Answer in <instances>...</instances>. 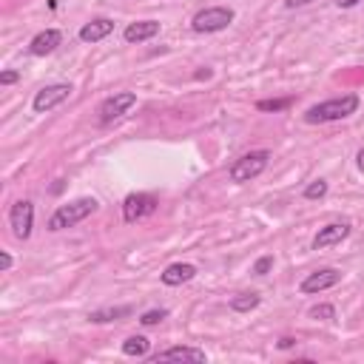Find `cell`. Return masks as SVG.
I'll use <instances>...</instances> for the list:
<instances>
[{
  "mask_svg": "<svg viewBox=\"0 0 364 364\" xmlns=\"http://www.w3.org/2000/svg\"><path fill=\"white\" fill-rule=\"evenodd\" d=\"M17 71H3V75H0V83H3V86H12V83H17Z\"/></svg>",
  "mask_w": 364,
  "mask_h": 364,
  "instance_id": "obj_25",
  "label": "cell"
},
{
  "mask_svg": "<svg viewBox=\"0 0 364 364\" xmlns=\"http://www.w3.org/2000/svg\"><path fill=\"white\" fill-rule=\"evenodd\" d=\"M168 316V310L165 307H154V310H145L142 316H140V325H145V327H154V325H160L162 319Z\"/></svg>",
  "mask_w": 364,
  "mask_h": 364,
  "instance_id": "obj_20",
  "label": "cell"
},
{
  "mask_svg": "<svg viewBox=\"0 0 364 364\" xmlns=\"http://www.w3.org/2000/svg\"><path fill=\"white\" fill-rule=\"evenodd\" d=\"M271 268H274V256L268 253V256H259V259H256L253 274H256V276H268V274H271Z\"/></svg>",
  "mask_w": 364,
  "mask_h": 364,
  "instance_id": "obj_23",
  "label": "cell"
},
{
  "mask_svg": "<svg viewBox=\"0 0 364 364\" xmlns=\"http://www.w3.org/2000/svg\"><path fill=\"white\" fill-rule=\"evenodd\" d=\"M290 106V97H285V100H259L256 108L259 111H285Z\"/></svg>",
  "mask_w": 364,
  "mask_h": 364,
  "instance_id": "obj_22",
  "label": "cell"
},
{
  "mask_svg": "<svg viewBox=\"0 0 364 364\" xmlns=\"http://www.w3.org/2000/svg\"><path fill=\"white\" fill-rule=\"evenodd\" d=\"M307 3H313V0H285L287 9H302V6H307Z\"/></svg>",
  "mask_w": 364,
  "mask_h": 364,
  "instance_id": "obj_27",
  "label": "cell"
},
{
  "mask_svg": "<svg viewBox=\"0 0 364 364\" xmlns=\"http://www.w3.org/2000/svg\"><path fill=\"white\" fill-rule=\"evenodd\" d=\"M12 265H15L12 253H9V251H0V274H9V271H12Z\"/></svg>",
  "mask_w": 364,
  "mask_h": 364,
  "instance_id": "obj_24",
  "label": "cell"
},
{
  "mask_svg": "<svg viewBox=\"0 0 364 364\" xmlns=\"http://www.w3.org/2000/svg\"><path fill=\"white\" fill-rule=\"evenodd\" d=\"M350 236V222H330L325 228H319V233L313 236V251H325L330 245H338Z\"/></svg>",
  "mask_w": 364,
  "mask_h": 364,
  "instance_id": "obj_10",
  "label": "cell"
},
{
  "mask_svg": "<svg viewBox=\"0 0 364 364\" xmlns=\"http://www.w3.org/2000/svg\"><path fill=\"white\" fill-rule=\"evenodd\" d=\"M290 347H296V338H294V336L279 338V350H290Z\"/></svg>",
  "mask_w": 364,
  "mask_h": 364,
  "instance_id": "obj_26",
  "label": "cell"
},
{
  "mask_svg": "<svg viewBox=\"0 0 364 364\" xmlns=\"http://www.w3.org/2000/svg\"><path fill=\"white\" fill-rule=\"evenodd\" d=\"M60 43H63V35H60L57 29H46V32H40V35L32 37L29 52H32L35 57H46V55H52Z\"/></svg>",
  "mask_w": 364,
  "mask_h": 364,
  "instance_id": "obj_14",
  "label": "cell"
},
{
  "mask_svg": "<svg viewBox=\"0 0 364 364\" xmlns=\"http://www.w3.org/2000/svg\"><path fill=\"white\" fill-rule=\"evenodd\" d=\"M193 276H197V268H193L191 262H174V265H168V268L162 271V285H168V287H180V285H185V282H191Z\"/></svg>",
  "mask_w": 364,
  "mask_h": 364,
  "instance_id": "obj_13",
  "label": "cell"
},
{
  "mask_svg": "<svg viewBox=\"0 0 364 364\" xmlns=\"http://www.w3.org/2000/svg\"><path fill=\"white\" fill-rule=\"evenodd\" d=\"M236 12L231 6H208L202 12L193 15L191 20V29L197 35H213V32H225L231 23H233Z\"/></svg>",
  "mask_w": 364,
  "mask_h": 364,
  "instance_id": "obj_4",
  "label": "cell"
},
{
  "mask_svg": "<svg viewBox=\"0 0 364 364\" xmlns=\"http://www.w3.org/2000/svg\"><path fill=\"white\" fill-rule=\"evenodd\" d=\"M358 3H361V0H336V6H338V9H356Z\"/></svg>",
  "mask_w": 364,
  "mask_h": 364,
  "instance_id": "obj_28",
  "label": "cell"
},
{
  "mask_svg": "<svg viewBox=\"0 0 364 364\" xmlns=\"http://www.w3.org/2000/svg\"><path fill=\"white\" fill-rule=\"evenodd\" d=\"M356 165H358V171H364V149H358V154H356Z\"/></svg>",
  "mask_w": 364,
  "mask_h": 364,
  "instance_id": "obj_29",
  "label": "cell"
},
{
  "mask_svg": "<svg viewBox=\"0 0 364 364\" xmlns=\"http://www.w3.org/2000/svg\"><path fill=\"white\" fill-rule=\"evenodd\" d=\"M157 197H151V193H128V197L123 200V220L126 222H140L145 220V216H151L157 211Z\"/></svg>",
  "mask_w": 364,
  "mask_h": 364,
  "instance_id": "obj_8",
  "label": "cell"
},
{
  "mask_svg": "<svg viewBox=\"0 0 364 364\" xmlns=\"http://www.w3.org/2000/svg\"><path fill=\"white\" fill-rule=\"evenodd\" d=\"M97 208H100V202H97L94 197H80V200H71L66 205H57V211L48 216V231H66V228H75L80 225L83 220H88L91 213H97Z\"/></svg>",
  "mask_w": 364,
  "mask_h": 364,
  "instance_id": "obj_2",
  "label": "cell"
},
{
  "mask_svg": "<svg viewBox=\"0 0 364 364\" xmlns=\"http://www.w3.org/2000/svg\"><path fill=\"white\" fill-rule=\"evenodd\" d=\"M134 106H137V94L134 91H117V94L106 97V100L100 103V123L103 126L114 123V119L128 114V108H134Z\"/></svg>",
  "mask_w": 364,
  "mask_h": 364,
  "instance_id": "obj_7",
  "label": "cell"
},
{
  "mask_svg": "<svg viewBox=\"0 0 364 364\" xmlns=\"http://www.w3.org/2000/svg\"><path fill=\"white\" fill-rule=\"evenodd\" d=\"M9 225H12V233L26 242L32 236V228H35V202L29 200H17L12 208H9Z\"/></svg>",
  "mask_w": 364,
  "mask_h": 364,
  "instance_id": "obj_6",
  "label": "cell"
},
{
  "mask_svg": "<svg viewBox=\"0 0 364 364\" xmlns=\"http://www.w3.org/2000/svg\"><path fill=\"white\" fill-rule=\"evenodd\" d=\"M111 32H114V20H111V17H97V20L86 23V26L80 29V40H83V43H100V40H106Z\"/></svg>",
  "mask_w": 364,
  "mask_h": 364,
  "instance_id": "obj_15",
  "label": "cell"
},
{
  "mask_svg": "<svg viewBox=\"0 0 364 364\" xmlns=\"http://www.w3.org/2000/svg\"><path fill=\"white\" fill-rule=\"evenodd\" d=\"M160 20H137V23H128L123 37L126 43H145V40H154L160 35Z\"/></svg>",
  "mask_w": 364,
  "mask_h": 364,
  "instance_id": "obj_12",
  "label": "cell"
},
{
  "mask_svg": "<svg viewBox=\"0 0 364 364\" xmlns=\"http://www.w3.org/2000/svg\"><path fill=\"white\" fill-rule=\"evenodd\" d=\"M338 282H342V271H336V268H322V271L307 274V276L302 279L299 290H302L305 296H310V294H322V290L336 287Z\"/></svg>",
  "mask_w": 364,
  "mask_h": 364,
  "instance_id": "obj_9",
  "label": "cell"
},
{
  "mask_svg": "<svg viewBox=\"0 0 364 364\" xmlns=\"http://www.w3.org/2000/svg\"><path fill=\"white\" fill-rule=\"evenodd\" d=\"M151 361H193V364H202V361H208V356H205V350H200V347H188V345H177V347H168V350H160Z\"/></svg>",
  "mask_w": 364,
  "mask_h": 364,
  "instance_id": "obj_11",
  "label": "cell"
},
{
  "mask_svg": "<svg viewBox=\"0 0 364 364\" xmlns=\"http://www.w3.org/2000/svg\"><path fill=\"white\" fill-rule=\"evenodd\" d=\"M310 316L322 319V322H330V319H336V307L333 305H316V307H310Z\"/></svg>",
  "mask_w": 364,
  "mask_h": 364,
  "instance_id": "obj_21",
  "label": "cell"
},
{
  "mask_svg": "<svg viewBox=\"0 0 364 364\" xmlns=\"http://www.w3.org/2000/svg\"><path fill=\"white\" fill-rule=\"evenodd\" d=\"M327 197V182L325 180H313L305 188V200H325Z\"/></svg>",
  "mask_w": 364,
  "mask_h": 364,
  "instance_id": "obj_19",
  "label": "cell"
},
{
  "mask_svg": "<svg viewBox=\"0 0 364 364\" xmlns=\"http://www.w3.org/2000/svg\"><path fill=\"white\" fill-rule=\"evenodd\" d=\"M361 106L358 94H342V97H333V100L316 103L305 111V123L310 126H319V123H336V119H347L350 114H356Z\"/></svg>",
  "mask_w": 364,
  "mask_h": 364,
  "instance_id": "obj_1",
  "label": "cell"
},
{
  "mask_svg": "<svg viewBox=\"0 0 364 364\" xmlns=\"http://www.w3.org/2000/svg\"><path fill=\"white\" fill-rule=\"evenodd\" d=\"M231 310H236V313H251V310H256L259 305H262V296L259 294H236V296H231Z\"/></svg>",
  "mask_w": 364,
  "mask_h": 364,
  "instance_id": "obj_17",
  "label": "cell"
},
{
  "mask_svg": "<svg viewBox=\"0 0 364 364\" xmlns=\"http://www.w3.org/2000/svg\"><path fill=\"white\" fill-rule=\"evenodd\" d=\"M208 77H211V71H208V68H205V71H197V80H208Z\"/></svg>",
  "mask_w": 364,
  "mask_h": 364,
  "instance_id": "obj_30",
  "label": "cell"
},
{
  "mask_svg": "<svg viewBox=\"0 0 364 364\" xmlns=\"http://www.w3.org/2000/svg\"><path fill=\"white\" fill-rule=\"evenodd\" d=\"M271 162V151L268 149H256V151H248V154H242L239 160H233V165L228 168V180L242 185V182H251L256 180L265 168H268Z\"/></svg>",
  "mask_w": 364,
  "mask_h": 364,
  "instance_id": "obj_3",
  "label": "cell"
},
{
  "mask_svg": "<svg viewBox=\"0 0 364 364\" xmlns=\"http://www.w3.org/2000/svg\"><path fill=\"white\" fill-rule=\"evenodd\" d=\"M149 350H151V342L145 336H128L126 342H123V353L126 356H134V358L149 356Z\"/></svg>",
  "mask_w": 364,
  "mask_h": 364,
  "instance_id": "obj_18",
  "label": "cell"
},
{
  "mask_svg": "<svg viewBox=\"0 0 364 364\" xmlns=\"http://www.w3.org/2000/svg\"><path fill=\"white\" fill-rule=\"evenodd\" d=\"M71 88L68 83H52V86H43L37 94H35V100H32V111L35 114H46V111H52L57 106H63L68 97H71Z\"/></svg>",
  "mask_w": 364,
  "mask_h": 364,
  "instance_id": "obj_5",
  "label": "cell"
},
{
  "mask_svg": "<svg viewBox=\"0 0 364 364\" xmlns=\"http://www.w3.org/2000/svg\"><path fill=\"white\" fill-rule=\"evenodd\" d=\"M128 316H134V307L131 305H119V307H103V310L88 313V322H94V325H108V322H123Z\"/></svg>",
  "mask_w": 364,
  "mask_h": 364,
  "instance_id": "obj_16",
  "label": "cell"
}]
</instances>
